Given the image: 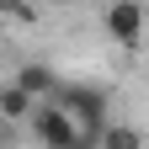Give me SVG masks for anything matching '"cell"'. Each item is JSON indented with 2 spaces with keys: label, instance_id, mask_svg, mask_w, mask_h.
Listing matches in <instances>:
<instances>
[{
  "label": "cell",
  "instance_id": "obj_1",
  "mask_svg": "<svg viewBox=\"0 0 149 149\" xmlns=\"http://www.w3.org/2000/svg\"><path fill=\"white\" fill-rule=\"evenodd\" d=\"M48 101H59L74 128H80L85 139H101V128L112 123V91L107 85H91V80H59V91H53Z\"/></svg>",
  "mask_w": 149,
  "mask_h": 149
},
{
  "label": "cell",
  "instance_id": "obj_2",
  "mask_svg": "<svg viewBox=\"0 0 149 149\" xmlns=\"http://www.w3.org/2000/svg\"><path fill=\"white\" fill-rule=\"evenodd\" d=\"M27 128H32V139L43 149H96V139H85L59 101H37L32 117H27Z\"/></svg>",
  "mask_w": 149,
  "mask_h": 149
},
{
  "label": "cell",
  "instance_id": "obj_3",
  "mask_svg": "<svg viewBox=\"0 0 149 149\" xmlns=\"http://www.w3.org/2000/svg\"><path fill=\"white\" fill-rule=\"evenodd\" d=\"M101 27L117 48H139L144 32H149V11H144V0H112L101 11Z\"/></svg>",
  "mask_w": 149,
  "mask_h": 149
},
{
  "label": "cell",
  "instance_id": "obj_4",
  "mask_svg": "<svg viewBox=\"0 0 149 149\" xmlns=\"http://www.w3.org/2000/svg\"><path fill=\"white\" fill-rule=\"evenodd\" d=\"M16 85H22L32 101H48L53 91H59V74H53V64L32 59V64H22V69H16Z\"/></svg>",
  "mask_w": 149,
  "mask_h": 149
},
{
  "label": "cell",
  "instance_id": "obj_5",
  "mask_svg": "<svg viewBox=\"0 0 149 149\" xmlns=\"http://www.w3.org/2000/svg\"><path fill=\"white\" fill-rule=\"evenodd\" d=\"M32 107H37V101H32L16 80H11V85H0V123H27V117H32Z\"/></svg>",
  "mask_w": 149,
  "mask_h": 149
},
{
  "label": "cell",
  "instance_id": "obj_6",
  "mask_svg": "<svg viewBox=\"0 0 149 149\" xmlns=\"http://www.w3.org/2000/svg\"><path fill=\"white\" fill-rule=\"evenodd\" d=\"M96 149H144V133L133 123H117L112 117L107 128H101V139H96Z\"/></svg>",
  "mask_w": 149,
  "mask_h": 149
},
{
  "label": "cell",
  "instance_id": "obj_7",
  "mask_svg": "<svg viewBox=\"0 0 149 149\" xmlns=\"http://www.w3.org/2000/svg\"><path fill=\"white\" fill-rule=\"evenodd\" d=\"M0 16L16 22V27H32L37 22V0H0Z\"/></svg>",
  "mask_w": 149,
  "mask_h": 149
}]
</instances>
